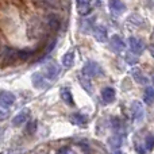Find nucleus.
<instances>
[{
	"label": "nucleus",
	"mask_w": 154,
	"mask_h": 154,
	"mask_svg": "<svg viewBox=\"0 0 154 154\" xmlns=\"http://www.w3.org/2000/svg\"><path fill=\"white\" fill-rule=\"evenodd\" d=\"M82 73L85 76H89V77H97L103 73V69L101 66L95 61H88L87 64L82 66Z\"/></svg>",
	"instance_id": "f257e3e1"
},
{
	"label": "nucleus",
	"mask_w": 154,
	"mask_h": 154,
	"mask_svg": "<svg viewBox=\"0 0 154 154\" xmlns=\"http://www.w3.org/2000/svg\"><path fill=\"white\" fill-rule=\"evenodd\" d=\"M31 81H32V85L35 88H38V89H45L50 84V80L43 75V72H35L31 76Z\"/></svg>",
	"instance_id": "f03ea898"
},
{
	"label": "nucleus",
	"mask_w": 154,
	"mask_h": 154,
	"mask_svg": "<svg viewBox=\"0 0 154 154\" xmlns=\"http://www.w3.org/2000/svg\"><path fill=\"white\" fill-rule=\"evenodd\" d=\"M128 43H130V49H131V53L135 54V56H139V54L143 53L145 50V45L139 38H135V37H131L128 39Z\"/></svg>",
	"instance_id": "7ed1b4c3"
},
{
	"label": "nucleus",
	"mask_w": 154,
	"mask_h": 154,
	"mask_svg": "<svg viewBox=\"0 0 154 154\" xmlns=\"http://www.w3.org/2000/svg\"><path fill=\"white\" fill-rule=\"evenodd\" d=\"M131 114H133L134 120L141 122L145 116V109H143L142 103H139V101H134V103L131 104Z\"/></svg>",
	"instance_id": "20e7f679"
},
{
	"label": "nucleus",
	"mask_w": 154,
	"mask_h": 154,
	"mask_svg": "<svg viewBox=\"0 0 154 154\" xmlns=\"http://www.w3.org/2000/svg\"><path fill=\"white\" fill-rule=\"evenodd\" d=\"M58 73H60V68L57 66L54 62H50V64H48V65L45 66V69H43V75L48 77L50 81L56 79Z\"/></svg>",
	"instance_id": "39448f33"
},
{
	"label": "nucleus",
	"mask_w": 154,
	"mask_h": 154,
	"mask_svg": "<svg viewBox=\"0 0 154 154\" xmlns=\"http://www.w3.org/2000/svg\"><path fill=\"white\" fill-rule=\"evenodd\" d=\"M108 4H109V10H111V12L114 15H120L126 10V5L120 0H109Z\"/></svg>",
	"instance_id": "423d86ee"
},
{
	"label": "nucleus",
	"mask_w": 154,
	"mask_h": 154,
	"mask_svg": "<svg viewBox=\"0 0 154 154\" xmlns=\"http://www.w3.org/2000/svg\"><path fill=\"white\" fill-rule=\"evenodd\" d=\"M93 35H95V38L99 41V42H106L107 38H108L107 29L104 26H101V24L95 26V29H93Z\"/></svg>",
	"instance_id": "0eeeda50"
},
{
	"label": "nucleus",
	"mask_w": 154,
	"mask_h": 154,
	"mask_svg": "<svg viewBox=\"0 0 154 154\" xmlns=\"http://www.w3.org/2000/svg\"><path fill=\"white\" fill-rule=\"evenodd\" d=\"M101 99H103L104 103L109 104L115 100V89L111 87H107L101 91Z\"/></svg>",
	"instance_id": "6e6552de"
},
{
	"label": "nucleus",
	"mask_w": 154,
	"mask_h": 154,
	"mask_svg": "<svg viewBox=\"0 0 154 154\" xmlns=\"http://www.w3.org/2000/svg\"><path fill=\"white\" fill-rule=\"evenodd\" d=\"M29 115H30V111H29L27 108L23 109V111H20V112H19V114L12 119V125H14V126H20V125H23V123L26 122L27 119H29Z\"/></svg>",
	"instance_id": "1a4fd4ad"
},
{
	"label": "nucleus",
	"mask_w": 154,
	"mask_h": 154,
	"mask_svg": "<svg viewBox=\"0 0 154 154\" xmlns=\"http://www.w3.org/2000/svg\"><path fill=\"white\" fill-rule=\"evenodd\" d=\"M0 101H2L4 106H12L15 103V96L11 92H5V91H0Z\"/></svg>",
	"instance_id": "9d476101"
},
{
	"label": "nucleus",
	"mask_w": 154,
	"mask_h": 154,
	"mask_svg": "<svg viewBox=\"0 0 154 154\" xmlns=\"http://www.w3.org/2000/svg\"><path fill=\"white\" fill-rule=\"evenodd\" d=\"M111 48H112V50H115V51H123L126 45L118 35H114V37L111 38Z\"/></svg>",
	"instance_id": "9b49d317"
},
{
	"label": "nucleus",
	"mask_w": 154,
	"mask_h": 154,
	"mask_svg": "<svg viewBox=\"0 0 154 154\" xmlns=\"http://www.w3.org/2000/svg\"><path fill=\"white\" fill-rule=\"evenodd\" d=\"M61 62L65 68H68V69L72 68L73 62H75V53H73V51H68V53H65L64 57H62V60H61Z\"/></svg>",
	"instance_id": "f8f14e48"
},
{
	"label": "nucleus",
	"mask_w": 154,
	"mask_h": 154,
	"mask_svg": "<svg viewBox=\"0 0 154 154\" xmlns=\"http://www.w3.org/2000/svg\"><path fill=\"white\" fill-rule=\"evenodd\" d=\"M46 22H48V26L53 30H58L60 27H61V22H60V19L57 15H49L48 19H46Z\"/></svg>",
	"instance_id": "ddd939ff"
},
{
	"label": "nucleus",
	"mask_w": 154,
	"mask_h": 154,
	"mask_svg": "<svg viewBox=\"0 0 154 154\" xmlns=\"http://www.w3.org/2000/svg\"><path fill=\"white\" fill-rule=\"evenodd\" d=\"M61 99L68 104V106H73V104H75V101H73L72 92H70L69 89H66V88L61 89Z\"/></svg>",
	"instance_id": "4468645a"
},
{
	"label": "nucleus",
	"mask_w": 154,
	"mask_h": 154,
	"mask_svg": "<svg viewBox=\"0 0 154 154\" xmlns=\"http://www.w3.org/2000/svg\"><path fill=\"white\" fill-rule=\"evenodd\" d=\"M131 75H133L134 80H135V81H138L139 84H147V81H149V80H147V77L142 75V72L139 69H133V70H131Z\"/></svg>",
	"instance_id": "2eb2a0df"
},
{
	"label": "nucleus",
	"mask_w": 154,
	"mask_h": 154,
	"mask_svg": "<svg viewBox=\"0 0 154 154\" xmlns=\"http://www.w3.org/2000/svg\"><path fill=\"white\" fill-rule=\"evenodd\" d=\"M70 120H72L73 123H76L77 126H85L88 119H87V116H84V115H81V114H73Z\"/></svg>",
	"instance_id": "dca6fc26"
},
{
	"label": "nucleus",
	"mask_w": 154,
	"mask_h": 154,
	"mask_svg": "<svg viewBox=\"0 0 154 154\" xmlns=\"http://www.w3.org/2000/svg\"><path fill=\"white\" fill-rule=\"evenodd\" d=\"M145 103L152 104L154 103V88L153 87H147L146 91H145V96H143Z\"/></svg>",
	"instance_id": "f3484780"
},
{
	"label": "nucleus",
	"mask_w": 154,
	"mask_h": 154,
	"mask_svg": "<svg viewBox=\"0 0 154 154\" xmlns=\"http://www.w3.org/2000/svg\"><path fill=\"white\" fill-rule=\"evenodd\" d=\"M108 143H109V146H111L112 149H116V147H119L120 145H122V137L120 135L111 137V138L108 139Z\"/></svg>",
	"instance_id": "a211bd4d"
},
{
	"label": "nucleus",
	"mask_w": 154,
	"mask_h": 154,
	"mask_svg": "<svg viewBox=\"0 0 154 154\" xmlns=\"http://www.w3.org/2000/svg\"><path fill=\"white\" fill-rule=\"evenodd\" d=\"M92 11V7H91V3L89 4H79V12L80 15H88V14Z\"/></svg>",
	"instance_id": "6ab92c4d"
},
{
	"label": "nucleus",
	"mask_w": 154,
	"mask_h": 154,
	"mask_svg": "<svg viewBox=\"0 0 154 154\" xmlns=\"http://www.w3.org/2000/svg\"><path fill=\"white\" fill-rule=\"evenodd\" d=\"M34 51H29V50H18L16 51V58H20V60H27L32 56Z\"/></svg>",
	"instance_id": "aec40b11"
},
{
	"label": "nucleus",
	"mask_w": 154,
	"mask_h": 154,
	"mask_svg": "<svg viewBox=\"0 0 154 154\" xmlns=\"http://www.w3.org/2000/svg\"><path fill=\"white\" fill-rule=\"evenodd\" d=\"M145 143H146V150H153L154 149V135H152V134L147 135Z\"/></svg>",
	"instance_id": "412c9836"
},
{
	"label": "nucleus",
	"mask_w": 154,
	"mask_h": 154,
	"mask_svg": "<svg viewBox=\"0 0 154 154\" xmlns=\"http://www.w3.org/2000/svg\"><path fill=\"white\" fill-rule=\"evenodd\" d=\"M80 82H81V85L87 89V92H89L91 93V91H92V88H91V84H89V81H88L87 79H80Z\"/></svg>",
	"instance_id": "4be33fe9"
},
{
	"label": "nucleus",
	"mask_w": 154,
	"mask_h": 154,
	"mask_svg": "<svg viewBox=\"0 0 154 154\" xmlns=\"http://www.w3.org/2000/svg\"><path fill=\"white\" fill-rule=\"evenodd\" d=\"M7 116H8L7 111H5L4 108H0V122H2V120H4V119H7Z\"/></svg>",
	"instance_id": "5701e85b"
},
{
	"label": "nucleus",
	"mask_w": 154,
	"mask_h": 154,
	"mask_svg": "<svg viewBox=\"0 0 154 154\" xmlns=\"http://www.w3.org/2000/svg\"><path fill=\"white\" fill-rule=\"evenodd\" d=\"M35 127H37V123H35V122H32V123H30V127H27V133H29V134H32V133H34V130H35Z\"/></svg>",
	"instance_id": "b1692460"
},
{
	"label": "nucleus",
	"mask_w": 154,
	"mask_h": 154,
	"mask_svg": "<svg viewBox=\"0 0 154 154\" xmlns=\"http://www.w3.org/2000/svg\"><path fill=\"white\" fill-rule=\"evenodd\" d=\"M91 0H77V4H89Z\"/></svg>",
	"instance_id": "393cba45"
},
{
	"label": "nucleus",
	"mask_w": 154,
	"mask_h": 154,
	"mask_svg": "<svg viewBox=\"0 0 154 154\" xmlns=\"http://www.w3.org/2000/svg\"><path fill=\"white\" fill-rule=\"evenodd\" d=\"M66 152L72 153V150H69V149H61V150H60V153H66Z\"/></svg>",
	"instance_id": "a878e982"
}]
</instances>
